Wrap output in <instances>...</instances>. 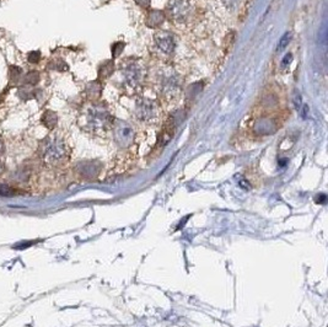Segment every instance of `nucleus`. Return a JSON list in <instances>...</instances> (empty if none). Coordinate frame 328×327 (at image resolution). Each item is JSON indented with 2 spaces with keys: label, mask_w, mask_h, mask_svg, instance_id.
<instances>
[{
  "label": "nucleus",
  "mask_w": 328,
  "mask_h": 327,
  "mask_svg": "<svg viewBox=\"0 0 328 327\" xmlns=\"http://www.w3.org/2000/svg\"><path fill=\"white\" fill-rule=\"evenodd\" d=\"M3 171H4V166H3V164H2V163H0V176H2Z\"/></svg>",
  "instance_id": "obj_11"
},
{
  "label": "nucleus",
  "mask_w": 328,
  "mask_h": 327,
  "mask_svg": "<svg viewBox=\"0 0 328 327\" xmlns=\"http://www.w3.org/2000/svg\"><path fill=\"white\" fill-rule=\"evenodd\" d=\"M39 158L47 166H60L68 161L70 150L68 144L59 135H51L39 147Z\"/></svg>",
  "instance_id": "obj_1"
},
{
  "label": "nucleus",
  "mask_w": 328,
  "mask_h": 327,
  "mask_svg": "<svg viewBox=\"0 0 328 327\" xmlns=\"http://www.w3.org/2000/svg\"><path fill=\"white\" fill-rule=\"evenodd\" d=\"M300 108H303V112H301V116H303V118H306L307 114H309V106L304 105L303 107H300Z\"/></svg>",
  "instance_id": "obj_9"
},
{
  "label": "nucleus",
  "mask_w": 328,
  "mask_h": 327,
  "mask_svg": "<svg viewBox=\"0 0 328 327\" xmlns=\"http://www.w3.org/2000/svg\"><path fill=\"white\" fill-rule=\"evenodd\" d=\"M290 40H292V33H290V32H285V33H284V34H283V37H281V39L279 40L277 51H278V52L284 51V49L286 48V46L289 45Z\"/></svg>",
  "instance_id": "obj_6"
},
{
  "label": "nucleus",
  "mask_w": 328,
  "mask_h": 327,
  "mask_svg": "<svg viewBox=\"0 0 328 327\" xmlns=\"http://www.w3.org/2000/svg\"><path fill=\"white\" fill-rule=\"evenodd\" d=\"M155 43H156L157 48L160 49L162 53L170 54L171 52H174L176 43H175V39L171 33L166 32V31H161L155 34Z\"/></svg>",
  "instance_id": "obj_5"
},
{
  "label": "nucleus",
  "mask_w": 328,
  "mask_h": 327,
  "mask_svg": "<svg viewBox=\"0 0 328 327\" xmlns=\"http://www.w3.org/2000/svg\"><path fill=\"white\" fill-rule=\"evenodd\" d=\"M3 153H4V146H3V141L0 140V155H3Z\"/></svg>",
  "instance_id": "obj_10"
},
{
  "label": "nucleus",
  "mask_w": 328,
  "mask_h": 327,
  "mask_svg": "<svg viewBox=\"0 0 328 327\" xmlns=\"http://www.w3.org/2000/svg\"><path fill=\"white\" fill-rule=\"evenodd\" d=\"M86 124L93 132L101 133L112 126L111 115L106 107L100 105L91 106L86 114Z\"/></svg>",
  "instance_id": "obj_2"
},
{
  "label": "nucleus",
  "mask_w": 328,
  "mask_h": 327,
  "mask_svg": "<svg viewBox=\"0 0 328 327\" xmlns=\"http://www.w3.org/2000/svg\"><path fill=\"white\" fill-rule=\"evenodd\" d=\"M294 105H295L296 110H299L301 107V96H300V94H296L294 96Z\"/></svg>",
  "instance_id": "obj_7"
},
{
  "label": "nucleus",
  "mask_w": 328,
  "mask_h": 327,
  "mask_svg": "<svg viewBox=\"0 0 328 327\" xmlns=\"http://www.w3.org/2000/svg\"><path fill=\"white\" fill-rule=\"evenodd\" d=\"M135 115L140 121H144V122H154L159 118V106L154 101L143 98L137 103Z\"/></svg>",
  "instance_id": "obj_4"
},
{
  "label": "nucleus",
  "mask_w": 328,
  "mask_h": 327,
  "mask_svg": "<svg viewBox=\"0 0 328 327\" xmlns=\"http://www.w3.org/2000/svg\"><path fill=\"white\" fill-rule=\"evenodd\" d=\"M113 139L119 148H129L134 141V129L131 124L118 121L113 124Z\"/></svg>",
  "instance_id": "obj_3"
},
{
  "label": "nucleus",
  "mask_w": 328,
  "mask_h": 327,
  "mask_svg": "<svg viewBox=\"0 0 328 327\" xmlns=\"http://www.w3.org/2000/svg\"><path fill=\"white\" fill-rule=\"evenodd\" d=\"M292 59H293L292 54H286V56L284 57V59H283V65L290 64V62H292Z\"/></svg>",
  "instance_id": "obj_8"
}]
</instances>
